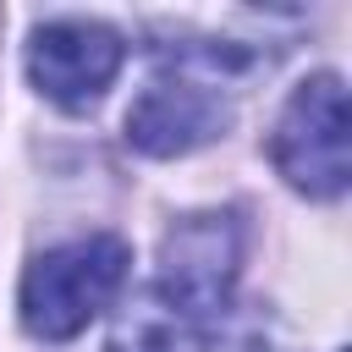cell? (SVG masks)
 Masks as SVG:
<instances>
[{"instance_id": "8992f818", "label": "cell", "mask_w": 352, "mask_h": 352, "mask_svg": "<svg viewBox=\"0 0 352 352\" xmlns=\"http://www.w3.org/2000/svg\"><path fill=\"white\" fill-rule=\"evenodd\" d=\"M209 330H214L209 319H198L192 308H182L176 297H165L148 280L116 314L104 352H209Z\"/></svg>"}, {"instance_id": "6da1fadb", "label": "cell", "mask_w": 352, "mask_h": 352, "mask_svg": "<svg viewBox=\"0 0 352 352\" xmlns=\"http://www.w3.org/2000/svg\"><path fill=\"white\" fill-rule=\"evenodd\" d=\"M126 258L132 253L121 236H82L38 253L22 275V324L44 341H72L116 302Z\"/></svg>"}, {"instance_id": "7a4b0ae2", "label": "cell", "mask_w": 352, "mask_h": 352, "mask_svg": "<svg viewBox=\"0 0 352 352\" xmlns=\"http://www.w3.org/2000/svg\"><path fill=\"white\" fill-rule=\"evenodd\" d=\"M270 160L308 198L346 192V176H352V154H346V88H341L336 72L308 77L286 99V110L275 121V138H270Z\"/></svg>"}, {"instance_id": "5b68a950", "label": "cell", "mask_w": 352, "mask_h": 352, "mask_svg": "<svg viewBox=\"0 0 352 352\" xmlns=\"http://www.w3.org/2000/svg\"><path fill=\"white\" fill-rule=\"evenodd\" d=\"M226 99L209 77H192V72H176V77H154L138 104L126 110V143L154 154V160H170V154H192L198 143H209L220 126H226Z\"/></svg>"}, {"instance_id": "3957f363", "label": "cell", "mask_w": 352, "mask_h": 352, "mask_svg": "<svg viewBox=\"0 0 352 352\" xmlns=\"http://www.w3.org/2000/svg\"><path fill=\"white\" fill-rule=\"evenodd\" d=\"M236 258H242V236H236L231 214H187V220H176V231L160 248L154 286L165 297H176L182 308H192L198 319L220 324V314L231 302Z\"/></svg>"}, {"instance_id": "277c9868", "label": "cell", "mask_w": 352, "mask_h": 352, "mask_svg": "<svg viewBox=\"0 0 352 352\" xmlns=\"http://www.w3.org/2000/svg\"><path fill=\"white\" fill-rule=\"evenodd\" d=\"M121 33L104 22H44L28 44V77L44 99L88 110L121 72Z\"/></svg>"}]
</instances>
